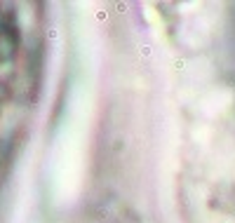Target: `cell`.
<instances>
[{"instance_id":"cell-1","label":"cell","mask_w":235,"mask_h":223,"mask_svg":"<svg viewBox=\"0 0 235 223\" xmlns=\"http://www.w3.org/2000/svg\"><path fill=\"white\" fill-rule=\"evenodd\" d=\"M42 47L40 5L0 2V181L38 99Z\"/></svg>"}]
</instances>
